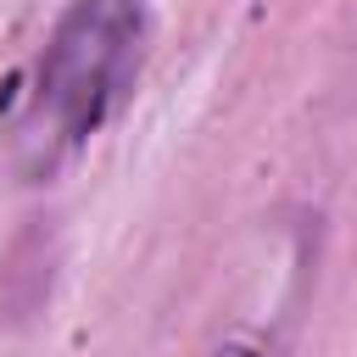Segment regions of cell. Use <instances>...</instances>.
<instances>
[{"instance_id":"cell-1","label":"cell","mask_w":357,"mask_h":357,"mask_svg":"<svg viewBox=\"0 0 357 357\" xmlns=\"http://www.w3.org/2000/svg\"><path fill=\"white\" fill-rule=\"evenodd\" d=\"M151 50L145 0H67L28 67L6 128V162L22 184L56 178L128 106Z\"/></svg>"},{"instance_id":"cell-2","label":"cell","mask_w":357,"mask_h":357,"mask_svg":"<svg viewBox=\"0 0 357 357\" xmlns=\"http://www.w3.org/2000/svg\"><path fill=\"white\" fill-rule=\"evenodd\" d=\"M307 268H312L307 229H273L268 262H257V273L245 279V307L229 312L212 357H284L296 312L307 301Z\"/></svg>"}]
</instances>
